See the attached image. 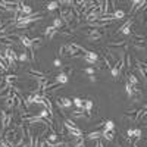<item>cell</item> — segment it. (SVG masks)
Masks as SVG:
<instances>
[{
	"instance_id": "3",
	"label": "cell",
	"mask_w": 147,
	"mask_h": 147,
	"mask_svg": "<svg viewBox=\"0 0 147 147\" xmlns=\"http://www.w3.org/2000/svg\"><path fill=\"white\" fill-rule=\"evenodd\" d=\"M132 24H134V19L131 18L129 21H127L124 25H122L119 30H118V32H121V34H124V35H131V27H132Z\"/></svg>"
},
{
	"instance_id": "6",
	"label": "cell",
	"mask_w": 147,
	"mask_h": 147,
	"mask_svg": "<svg viewBox=\"0 0 147 147\" xmlns=\"http://www.w3.org/2000/svg\"><path fill=\"white\" fill-rule=\"evenodd\" d=\"M13 107H15V99H13V97H7V99H5V110H6V112H7V110L12 112Z\"/></svg>"
},
{
	"instance_id": "1",
	"label": "cell",
	"mask_w": 147,
	"mask_h": 147,
	"mask_svg": "<svg viewBox=\"0 0 147 147\" xmlns=\"http://www.w3.org/2000/svg\"><path fill=\"white\" fill-rule=\"evenodd\" d=\"M85 34H87V38L94 43V41H99L102 37H103V32L100 30H96V28H87V31H85Z\"/></svg>"
},
{
	"instance_id": "4",
	"label": "cell",
	"mask_w": 147,
	"mask_h": 147,
	"mask_svg": "<svg viewBox=\"0 0 147 147\" xmlns=\"http://www.w3.org/2000/svg\"><path fill=\"white\" fill-rule=\"evenodd\" d=\"M127 136H128V140L132 141V138H141V129L140 128H129L127 131Z\"/></svg>"
},
{
	"instance_id": "29",
	"label": "cell",
	"mask_w": 147,
	"mask_h": 147,
	"mask_svg": "<svg viewBox=\"0 0 147 147\" xmlns=\"http://www.w3.org/2000/svg\"><path fill=\"white\" fill-rule=\"evenodd\" d=\"M90 80H91V81H97V78H96L94 75H90Z\"/></svg>"
},
{
	"instance_id": "13",
	"label": "cell",
	"mask_w": 147,
	"mask_h": 147,
	"mask_svg": "<svg viewBox=\"0 0 147 147\" xmlns=\"http://www.w3.org/2000/svg\"><path fill=\"white\" fill-rule=\"evenodd\" d=\"M18 60H21V62H27L28 60V50L27 49H22V52L18 53Z\"/></svg>"
},
{
	"instance_id": "9",
	"label": "cell",
	"mask_w": 147,
	"mask_h": 147,
	"mask_svg": "<svg viewBox=\"0 0 147 147\" xmlns=\"http://www.w3.org/2000/svg\"><path fill=\"white\" fill-rule=\"evenodd\" d=\"M57 100H59V103L62 105V107L65 109H71L72 107V100L71 99H68V97H57Z\"/></svg>"
},
{
	"instance_id": "11",
	"label": "cell",
	"mask_w": 147,
	"mask_h": 147,
	"mask_svg": "<svg viewBox=\"0 0 147 147\" xmlns=\"http://www.w3.org/2000/svg\"><path fill=\"white\" fill-rule=\"evenodd\" d=\"M100 137H102V131H91L85 136L87 140H99Z\"/></svg>"
},
{
	"instance_id": "14",
	"label": "cell",
	"mask_w": 147,
	"mask_h": 147,
	"mask_svg": "<svg viewBox=\"0 0 147 147\" xmlns=\"http://www.w3.org/2000/svg\"><path fill=\"white\" fill-rule=\"evenodd\" d=\"M136 63H137L138 71L141 72V77L146 80V63H144V62H140V60H136Z\"/></svg>"
},
{
	"instance_id": "30",
	"label": "cell",
	"mask_w": 147,
	"mask_h": 147,
	"mask_svg": "<svg viewBox=\"0 0 147 147\" xmlns=\"http://www.w3.org/2000/svg\"><path fill=\"white\" fill-rule=\"evenodd\" d=\"M2 27H3V19L0 18V28H2Z\"/></svg>"
},
{
	"instance_id": "2",
	"label": "cell",
	"mask_w": 147,
	"mask_h": 147,
	"mask_svg": "<svg viewBox=\"0 0 147 147\" xmlns=\"http://www.w3.org/2000/svg\"><path fill=\"white\" fill-rule=\"evenodd\" d=\"M82 60H85L87 63H91V65H94V63H97V60H99V55L97 53H94V52H85V55L82 56Z\"/></svg>"
},
{
	"instance_id": "21",
	"label": "cell",
	"mask_w": 147,
	"mask_h": 147,
	"mask_svg": "<svg viewBox=\"0 0 147 147\" xmlns=\"http://www.w3.org/2000/svg\"><path fill=\"white\" fill-rule=\"evenodd\" d=\"M59 6H60L59 2H50V3H47L46 9H47V10H55V9H57Z\"/></svg>"
},
{
	"instance_id": "22",
	"label": "cell",
	"mask_w": 147,
	"mask_h": 147,
	"mask_svg": "<svg viewBox=\"0 0 147 147\" xmlns=\"http://www.w3.org/2000/svg\"><path fill=\"white\" fill-rule=\"evenodd\" d=\"M124 46H125V41H124V40L118 41V43H109V44H107L109 49H112V47H124Z\"/></svg>"
},
{
	"instance_id": "28",
	"label": "cell",
	"mask_w": 147,
	"mask_h": 147,
	"mask_svg": "<svg viewBox=\"0 0 147 147\" xmlns=\"http://www.w3.org/2000/svg\"><path fill=\"white\" fill-rule=\"evenodd\" d=\"M55 66H57V68H59V66H62V62H60V59H59V57L55 59Z\"/></svg>"
},
{
	"instance_id": "20",
	"label": "cell",
	"mask_w": 147,
	"mask_h": 147,
	"mask_svg": "<svg viewBox=\"0 0 147 147\" xmlns=\"http://www.w3.org/2000/svg\"><path fill=\"white\" fill-rule=\"evenodd\" d=\"M63 25H65V24H63V21L60 19V18H56V19H55V22H53V27H55L57 31H59L60 28H62Z\"/></svg>"
},
{
	"instance_id": "5",
	"label": "cell",
	"mask_w": 147,
	"mask_h": 147,
	"mask_svg": "<svg viewBox=\"0 0 147 147\" xmlns=\"http://www.w3.org/2000/svg\"><path fill=\"white\" fill-rule=\"evenodd\" d=\"M72 116H74V118L90 119V115H88V113H85V110H84V109H75V110H72Z\"/></svg>"
},
{
	"instance_id": "24",
	"label": "cell",
	"mask_w": 147,
	"mask_h": 147,
	"mask_svg": "<svg viewBox=\"0 0 147 147\" xmlns=\"http://www.w3.org/2000/svg\"><path fill=\"white\" fill-rule=\"evenodd\" d=\"M94 72H96L94 68H85L84 69V74H87V75H94Z\"/></svg>"
},
{
	"instance_id": "18",
	"label": "cell",
	"mask_w": 147,
	"mask_h": 147,
	"mask_svg": "<svg viewBox=\"0 0 147 147\" xmlns=\"http://www.w3.org/2000/svg\"><path fill=\"white\" fill-rule=\"evenodd\" d=\"M128 82L132 85V87H138V80L136 78L134 74H129V75H128Z\"/></svg>"
},
{
	"instance_id": "25",
	"label": "cell",
	"mask_w": 147,
	"mask_h": 147,
	"mask_svg": "<svg viewBox=\"0 0 147 147\" xmlns=\"http://www.w3.org/2000/svg\"><path fill=\"white\" fill-rule=\"evenodd\" d=\"M59 34L60 35H63V37H71V31H65V30H59Z\"/></svg>"
},
{
	"instance_id": "23",
	"label": "cell",
	"mask_w": 147,
	"mask_h": 147,
	"mask_svg": "<svg viewBox=\"0 0 147 147\" xmlns=\"http://www.w3.org/2000/svg\"><path fill=\"white\" fill-rule=\"evenodd\" d=\"M125 60H127V65H125V66H127L128 69H131V68H132V57H131V55H127V56H125Z\"/></svg>"
},
{
	"instance_id": "17",
	"label": "cell",
	"mask_w": 147,
	"mask_h": 147,
	"mask_svg": "<svg viewBox=\"0 0 147 147\" xmlns=\"http://www.w3.org/2000/svg\"><path fill=\"white\" fill-rule=\"evenodd\" d=\"M112 129H115V122H113V121H110V119H107V121L105 122V128H103V131H112Z\"/></svg>"
},
{
	"instance_id": "10",
	"label": "cell",
	"mask_w": 147,
	"mask_h": 147,
	"mask_svg": "<svg viewBox=\"0 0 147 147\" xmlns=\"http://www.w3.org/2000/svg\"><path fill=\"white\" fill-rule=\"evenodd\" d=\"M55 80H56V82H57V84H60V85H65V84L68 82V75H66L65 72H60V74H59V75H57Z\"/></svg>"
},
{
	"instance_id": "12",
	"label": "cell",
	"mask_w": 147,
	"mask_h": 147,
	"mask_svg": "<svg viewBox=\"0 0 147 147\" xmlns=\"http://www.w3.org/2000/svg\"><path fill=\"white\" fill-rule=\"evenodd\" d=\"M91 109H93V100H84V110L90 116H91Z\"/></svg>"
},
{
	"instance_id": "27",
	"label": "cell",
	"mask_w": 147,
	"mask_h": 147,
	"mask_svg": "<svg viewBox=\"0 0 147 147\" xmlns=\"http://www.w3.org/2000/svg\"><path fill=\"white\" fill-rule=\"evenodd\" d=\"M96 147H105V146H103V140H102V138H99V140L96 141Z\"/></svg>"
},
{
	"instance_id": "16",
	"label": "cell",
	"mask_w": 147,
	"mask_h": 147,
	"mask_svg": "<svg viewBox=\"0 0 147 147\" xmlns=\"http://www.w3.org/2000/svg\"><path fill=\"white\" fill-rule=\"evenodd\" d=\"M72 105H75L78 109H84V100L81 97H74L72 99Z\"/></svg>"
},
{
	"instance_id": "15",
	"label": "cell",
	"mask_w": 147,
	"mask_h": 147,
	"mask_svg": "<svg viewBox=\"0 0 147 147\" xmlns=\"http://www.w3.org/2000/svg\"><path fill=\"white\" fill-rule=\"evenodd\" d=\"M112 16H113V19H124L125 18V12L124 10H121V9H116L113 13H112Z\"/></svg>"
},
{
	"instance_id": "19",
	"label": "cell",
	"mask_w": 147,
	"mask_h": 147,
	"mask_svg": "<svg viewBox=\"0 0 147 147\" xmlns=\"http://www.w3.org/2000/svg\"><path fill=\"white\" fill-rule=\"evenodd\" d=\"M46 140L50 141V143H56L57 141V132L56 131H50V134H49V137Z\"/></svg>"
},
{
	"instance_id": "26",
	"label": "cell",
	"mask_w": 147,
	"mask_h": 147,
	"mask_svg": "<svg viewBox=\"0 0 147 147\" xmlns=\"http://www.w3.org/2000/svg\"><path fill=\"white\" fill-rule=\"evenodd\" d=\"M59 55H60V56H68V55H66V49H65V44H63L62 47L59 49Z\"/></svg>"
},
{
	"instance_id": "8",
	"label": "cell",
	"mask_w": 147,
	"mask_h": 147,
	"mask_svg": "<svg viewBox=\"0 0 147 147\" xmlns=\"http://www.w3.org/2000/svg\"><path fill=\"white\" fill-rule=\"evenodd\" d=\"M102 138L106 140V141H113V138H115V129H112V131H103L102 129Z\"/></svg>"
},
{
	"instance_id": "7",
	"label": "cell",
	"mask_w": 147,
	"mask_h": 147,
	"mask_svg": "<svg viewBox=\"0 0 147 147\" xmlns=\"http://www.w3.org/2000/svg\"><path fill=\"white\" fill-rule=\"evenodd\" d=\"M21 15L22 16H30V15H32V9H31V6H28V5H24L22 2H21Z\"/></svg>"
}]
</instances>
